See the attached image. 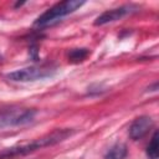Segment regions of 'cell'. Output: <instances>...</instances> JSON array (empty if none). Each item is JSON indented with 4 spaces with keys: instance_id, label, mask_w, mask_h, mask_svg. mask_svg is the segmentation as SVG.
<instances>
[{
    "instance_id": "obj_1",
    "label": "cell",
    "mask_w": 159,
    "mask_h": 159,
    "mask_svg": "<svg viewBox=\"0 0 159 159\" xmlns=\"http://www.w3.org/2000/svg\"><path fill=\"white\" fill-rule=\"evenodd\" d=\"M72 134L71 129H58L55 130L50 134H46L36 140H32L30 143L26 144H21V145H15L11 148H6L5 150H2L0 153V159H11V158H17V157H24L27 155L37 149H42L45 147H50L53 144H57L62 140H65L67 137H70Z\"/></svg>"
},
{
    "instance_id": "obj_2",
    "label": "cell",
    "mask_w": 159,
    "mask_h": 159,
    "mask_svg": "<svg viewBox=\"0 0 159 159\" xmlns=\"http://www.w3.org/2000/svg\"><path fill=\"white\" fill-rule=\"evenodd\" d=\"M83 4H84V1H80V0H66V1L57 2L53 6H51L50 9H47L43 14H41L35 20L34 24L36 26H40V27L51 25L52 22L62 19L63 16L72 14L73 11L80 9Z\"/></svg>"
},
{
    "instance_id": "obj_3",
    "label": "cell",
    "mask_w": 159,
    "mask_h": 159,
    "mask_svg": "<svg viewBox=\"0 0 159 159\" xmlns=\"http://www.w3.org/2000/svg\"><path fill=\"white\" fill-rule=\"evenodd\" d=\"M53 72L55 70L51 67L30 66V67H25V68H20L14 72H10L6 75V77L14 82H32V81L50 77L53 75Z\"/></svg>"
},
{
    "instance_id": "obj_4",
    "label": "cell",
    "mask_w": 159,
    "mask_h": 159,
    "mask_svg": "<svg viewBox=\"0 0 159 159\" xmlns=\"http://www.w3.org/2000/svg\"><path fill=\"white\" fill-rule=\"evenodd\" d=\"M135 10H138V6L133 5V4H127V5H122L116 9H111V10H106L104 12H102L96 20H94V25L96 26H101V25H106L117 20H120L122 17L134 12Z\"/></svg>"
},
{
    "instance_id": "obj_5",
    "label": "cell",
    "mask_w": 159,
    "mask_h": 159,
    "mask_svg": "<svg viewBox=\"0 0 159 159\" xmlns=\"http://www.w3.org/2000/svg\"><path fill=\"white\" fill-rule=\"evenodd\" d=\"M153 127V119L148 116H140L133 120L129 127V135L133 140L142 139Z\"/></svg>"
},
{
    "instance_id": "obj_6",
    "label": "cell",
    "mask_w": 159,
    "mask_h": 159,
    "mask_svg": "<svg viewBox=\"0 0 159 159\" xmlns=\"http://www.w3.org/2000/svg\"><path fill=\"white\" fill-rule=\"evenodd\" d=\"M127 145L123 144V143H116L114 145H112L106 155H104V159H125L127 157Z\"/></svg>"
},
{
    "instance_id": "obj_7",
    "label": "cell",
    "mask_w": 159,
    "mask_h": 159,
    "mask_svg": "<svg viewBox=\"0 0 159 159\" xmlns=\"http://www.w3.org/2000/svg\"><path fill=\"white\" fill-rule=\"evenodd\" d=\"M158 153H159V133L158 130H155L149 145L147 147V154L149 159H158Z\"/></svg>"
},
{
    "instance_id": "obj_8",
    "label": "cell",
    "mask_w": 159,
    "mask_h": 159,
    "mask_svg": "<svg viewBox=\"0 0 159 159\" xmlns=\"http://www.w3.org/2000/svg\"><path fill=\"white\" fill-rule=\"evenodd\" d=\"M88 55H89L88 48H73L68 52V61L77 63V62H81V61L86 60Z\"/></svg>"
}]
</instances>
